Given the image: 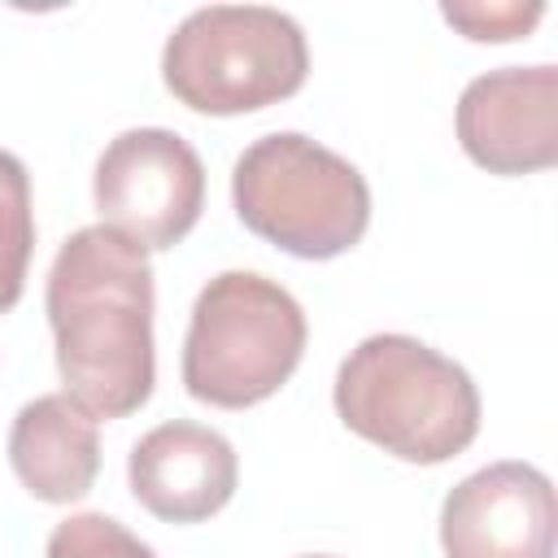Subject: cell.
Wrapping results in <instances>:
<instances>
[{
    "label": "cell",
    "instance_id": "obj_1",
    "mask_svg": "<svg viewBox=\"0 0 558 558\" xmlns=\"http://www.w3.org/2000/svg\"><path fill=\"white\" fill-rule=\"evenodd\" d=\"M65 397L92 418H126L153 397V266L109 227H78L44 292Z\"/></svg>",
    "mask_w": 558,
    "mask_h": 558
},
{
    "label": "cell",
    "instance_id": "obj_2",
    "mask_svg": "<svg viewBox=\"0 0 558 558\" xmlns=\"http://www.w3.org/2000/svg\"><path fill=\"white\" fill-rule=\"evenodd\" d=\"M336 414L384 453L414 466H440L475 440L480 392L453 357L414 336L379 331L340 362Z\"/></svg>",
    "mask_w": 558,
    "mask_h": 558
},
{
    "label": "cell",
    "instance_id": "obj_3",
    "mask_svg": "<svg viewBox=\"0 0 558 558\" xmlns=\"http://www.w3.org/2000/svg\"><path fill=\"white\" fill-rule=\"evenodd\" d=\"M231 201L253 235L305 262L349 253L371 222L362 170L301 131L253 140L231 170Z\"/></svg>",
    "mask_w": 558,
    "mask_h": 558
},
{
    "label": "cell",
    "instance_id": "obj_4",
    "mask_svg": "<svg viewBox=\"0 0 558 558\" xmlns=\"http://www.w3.org/2000/svg\"><path fill=\"white\" fill-rule=\"evenodd\" d=\"M305 336V314L283 283L257 270H222L192 305L183 388L218 410L257 405L292 379Z\"/></svg>",
    "mask_w": 558,
    "mask_h": 558
},
{
    "label": "cell",
    "instance_id": "obj_5",
    "mask_svg": "<svg viewBox=\"0 0 558 558\" xmlns=\"http://www.w3.org/2000/svg\"><path fill=\"white\" fill-rule=\"evenodd\" d=\"M305 31L266 4H209L187 13L161 52L166 92L192 113L235 118L305 87Z\"/></svg>",
    "mask_w": 558,
    "mask_h": 558
},
{
    "label": "cell",
    "instance_id": "obj_6",
    "mask_svg": "<svg viewBox=\"0 0 558 558\" xmlns=\"http://www.w3.org/2000/svg\"><path fill=\"white\" fill-rule=\"evenodd\" d=\"M92 196L100 227L144 253L174 248L205 209V166L196 148L166 126H135L105 144Z\"/></svg>",
    "mask_w": 558,
    "mask_h": 558
},
{
    "label": "cell",
    "instance_id": "obj_7",
    "mask_svg": "<svg viewBox=\"0 0 558 558\" xmlns=\"http://www.w3.org/2000/svg\"><path fill=\"white\" fill-rule=\"evenodd\" d=\"M554 484L532 462H493L440 506L445 558H554Z\"/></svg>",
    "mask_w": 558,
    "mask_h": 558
},
{
    "label": "cell",
    "instance_id": "obj_8",
    "mask_svg": "<svg viewBox=\"0 0 558 558\" xmlns=\"http://www.w3.org/2000/svg\"><path fill=\"white\" fill-rule=\"evenodd\" d=\"M462 153L488 174H536L558 161V70L506 65L466 83L458 100Z\"/></svg>",
    "mask_w": 558,
    "mask_h": 558
},
{
    "label": "cell",
    "instance_id": "obj_9",
    "mask_svg": "<svg viewBox=\"0 0 558 558\" xmlns=\"http://www.w3.org/2000/svg\"><path fill=\"white\" fill-rule=\"evenodd\" d=\"M135 501L161 523L214 519L240 484L235 449L222 432L174 418L144 432L126 458Z\"/></svg>",
    "mask_w": 558,
    "mask_h": 558
},
{
    "label": "cell",
    "instance_id": "obj_10",
    "mask_svg": "<svg viewBox=\"0 0 558 558\" xmlns=\"http://www.w3.org/2000/svg\"><path fill=\"white\" fill-rule=\"evenodd\" d=\"M9 466L39 501L65 506L92 493L100 471V432L65 392L26 401L9 427Z\"/></svg>",
    "mask_w": 558,
    "mask_h": 558
},
{
    "label": "cell",
    "instance_id": "obj_11",
    "mask_svg": "<svg viewBox=\"0 0 558 558\" xmlns=\"http://www.w3.org/2000/svg\"><path fill=\"white\" fill-rule=\"evenodd\" d=\"M35 253V214H31V174L0 148V314L22 301L26 266Z\"/></svg>",
    "mask_w": 558,
    "mask_h": 558
},
{
    "label": "cell",
    "instance_id": "obj_12",
    "mask_svg": "<svg viewBox=\"0 0 558 558\" xmlns=\"http://www.w3.org/2000/svg\"><path fill=\"white\" fill-rule=\"evenodd\" d=\"M44 558H157V554L118 519L100 510H83L52 527Z\"/></svg>",
    "mask_w": 558,
    "mask_h": 558
},
{
    "label": "cell",
    "instance_id": "obj_13",
    "mask_svg": "<svg viewBox=\"0 0 558 558\" xmlns=\"http://www.w3.org/2000/svg\"><path fill=\"white\" fill-rule=\"evenodd\" d=\"M440 13H445L449 26H458L475 44H506V39H523L541 22L545 4L541 0H527V4H519V0H501V4H484V0L462 4V0H449V4H440Z\"/></svg>",
    "mask_w": 558,
    "mask_h": 558
},
{
    "label": "cell",
    "instance_id": "obj_14",
    "mask_svg": "<svg viewBox=\"0 0 558 558\" xmlns=\"http://www.w3.org/2000/svg\"><path fill=\"white\" fill-rule=\"evenodd\" d=\"M305 558H331V554H305Z\"/></svg>",
    "mask_w": 558,
    "mask_h": 558
}]
</instances>
